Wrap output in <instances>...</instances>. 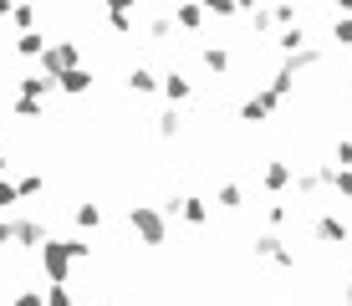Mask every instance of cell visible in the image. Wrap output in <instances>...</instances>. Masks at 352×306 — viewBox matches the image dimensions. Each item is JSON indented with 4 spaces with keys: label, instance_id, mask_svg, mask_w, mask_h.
Listing matches in <instances>:
<instances>
[{
    "label": "cell",
    "instance_id": "obj_1",
    "mask_svg": "<svg viewBox=\"0 0 352 306\" xmlns=\"http://www.w3.org/2000/svg\"><path fill=\"white\" fill-rule=\"evenodd\" d=\"M72 240H46L41 245V265H46V276H52V286H67V271H72Z\"/></svg>",
    "mask_w": 352,
    "mask_h": 306
},
{
    "label": "cell",
    "instance_id": "obj_2",
    "mask_svg": "<svg viewBox=\"0 0 352 306\" xmlns=\"http://www.w3.org/2000/svg\"><path fill=\"white\" fill-rule=\"evenodd\" d=\"M77 61H82V52L72 41H56V46H46V52H41V67H46V77H52V82L62 77L67 67H77Z\"/></svg>",
    "mask_w": 352,
    "mask_h": 306
},
{
    "label": "cell",
    "instance_id": "obj_3",
    "mask_svg": "<svg viewBox=\"0 0 352 306\" xmlns=\"http://www.w3.org/2000/svg\"><path fill=\"white\" fill-rule=\"evenodd\" d=\"M128 219H133V230H138L148 245H164V219H159V210H148V204H133Z\"/></svg>",
    "mask_w": 352,
    "mask_h": 306
},
{
    "label": "cell",
    "instance_id": "obj_4",
    "mask_svg": "<svg viewBox=\"0 0 352 306\" xmlns=\"http://www.w3.org/2000/svg\"><path fill=\"white\" fill-rule=\"evenodd\" d=\"M276 102H281V97L265 87V92H256L245 107H240V118H245V122H261V118H271V113H276Z\"/></svg>",
    "mask_w": 352,
    "mask_h": 306
},
{
    "label": "cell",
    "instance_id": "obj_5",
    "mask_svg": "<svg viewBox=\"0 0 352 306\" xmlns=\"http://www.w3.org/2000/svg\"><path fill=\"white\" fill-rule=\"evenodd\" d=\"M10 225H16V245H36V250L46 245V225L41 219H10Z\"/></svg>",
    "mask_w": 352,
    "mask_h": 306
},
{
    "label": "cell",
    "instance_id": "obj_6",
    "mask_svg": "<svg viewBox=\"0 0 352 306\" xmlns=\"http://www.w3.org/2000/svg\"><path fill=\"white\" fill-rule=\"evenodd\" d=\"M56 87H62V92H72V97H82V92L92 87V77H87V72H82V67H67L62 77H56Z\"/></svg>",
    "mask_w": 352,
    "mask_h": 306
},
{
    "label": "cell",
    "instance_id": "obj_7",
    "mask_svg": "<svg viewBox=\"0 0 352 306\" xmlns=\"http://www.w3.org/2000/svg\"><path fill=\"white\" fill-rule=\"evenodd\" d=\"M256 250H261V255H271L276 265H291V261H296V255H291V250H286V245L276 240V235H261V240H256Z\"/></svg>",
    "mask_w": 352,
    "mask_h": 306
},
{
    "label": "cell",
    "instance_id": "obj_8",
    "mask_svg": "<svg viewBox=\"0 0 352 306\" xmlns=\"http://www.w3.org/2000/svg\"><path fill=\"white\" fill-rule=\"evenodd\" d=\"M52 87H56V82H52V77H36V72H31V77H21V82H16V92H21V97H46Z\"/></svg>",
    "mask_w": 352,
    "mask_h": 306
},
{
    "label": "cell",
    "instance_id": "obj_9",
    "mask_svg": "<svg viewBox=\"0 0 352 306\" xmlns=\"http://www.w3.org/2000/svg\"><path fill=\"white\" fill-rule=\"evenodd\" d=\"M317 235L327 240V245H337V240H347V225L337 215H322V225H317Z\"/></svg>",
    "mask_w": 352,
    "mask_h": 306
},
{
    "label": "cell",
    "instance_id": "obj_10",
    "mask_svg": "<svg viewBox=\"0 0 352 306\" xmlns=\"http://www.w3.org/2000/svg\"><path fill=\"white\" fill-rule=\"evenodd\" d=\"M16 52H21V56H41V52H46V41H41V36H36V31H21Z\"/></svg>",
    "mask_w": 352,
    "mask_h": 306
},
{
    "label": "cell",
    "instance_id": "obj_11",
    "mask_svg": "<svg viewBox=\"0 0 352 306\" xmlns=\"http://www.w3.org/2000/svg\"><path fill=\"white\" fill-rule=\"evenodd\" d=\"M286 184H291V168H286V164H271V168H265V189H286Z\"/></svg>",
    "mask_w": 352,
    "mask_h": 306
},
{
    "label": "cell",
    "instance_id": "obj_12",
    "mask_svg": "<svg viewBox=\"0 0 352 306\" xmlns=\"http://www.w3.org/2000/svg\"><path fill=\"white\" fill-rule=\"evenodd\" d=\"M179 215H184L189 225H204V215H210V210H204V199H184V204H179Z\"/></svg>",
    "mask_w": 352,
    "mask_h": 306
},
{
    "label": "cell",
    "instance_id": "obj_13",
    "mask_svg": "<svg viewBox=\"0 0 352 306\" xmlns=\"http://www.w3.org/2000/svg\"><path fill=\"white\" fill-rule=\"evenodd\" d=\"M128 87H133V92H153L159 82H153V72H143V67H138V72L128 77Z\"/></svg>",
    "mask_w": 352,
    "mask_h": 306
},
{
    "label": "cell",
    "instance_id": "obj_14",
    "mask_svg": "<svg viewBox=\"0 0 352 306\" xmlns=\"http://www.w3.org/2000/svg\"><path fill=\"white\" fill-rule=\"evenodd\" d=\"M77 225H82V230L102 225V210H97V204H82V210H77Z\"/></svg>",
    "mask_w": 352,
    "mask_h": 306
},
{
    "label": "cell",
    "instance_id": "obj_15",
    "mask_svg": "<svg viewBox=\"0 0 352 306\" xmlns=\"http://www.w3.org/2000/svg\"><path fill=\"white\" fill-rule=\"evenodd\" d=\"M332 41L352 46V16H337V26H332Z\"/></svg>",
    "mask_w": 352,
    "mask_h": 306
},
{
    "label": "cell",
    "instance_id": "obj_16",
    "mask_svg": "<svg viewBox=\"0 0 352 306\" xmlns=\"http://www.w3.org/2000/svg\"><path fill=\"white\" fill-rule=\"evenodd\" d=\"M16 113H21V118H36V113H41V97H21V92H16Z\"/></svg>",
    "mask_w": 352,
    "mask_h": 306
},
{
    "label": "cell",
    "instance_id": "obj_17",
    "mask_svg": "<svg viewBox=\"0 0 352 306\" xmlns=\"http://www.w3.org/2000/svg\"><path fill=\"white\" fill-rule=\"evenodd\" d=\"M168 97H174V102H184V97H189V82L184 77H179V72H174V77H168V87H164Z\"/></svg>",
    "mask_w": 352,
    "mask_h": 306
},
{
    "label": "cell",
    "instance_id": "obj_18",
    "mask_svg": "<svg viewBox=\"0 0 352 306\" xmlns=\"http://www.w3.org/2000/svg\"><path fill=\"white\" fill-rule=\"evenodd\" d=\"M16 189H21V199H31V194H41V174H26V179H16Z\"/></svg>",
    "mask_w": 352,
    "mask_h": 306
},
{
    "label": "cell",
    "instance_id": "obj_19",
    "mask_svg": "<svg viewBox=\"0 0 352 306\" xmlns=\"http://www.w3.org/2000/svg\"><path fill=\"white\" fill-rule=\"evenodd\" d=\"M21 199V189H16V184H10V179H0V210H10V204H16Z\"/></svg>",
    "mask_w": 352,
    "mask_h": 306
},
{
    "label": "cell",
    "instance_id": "obj_20",
    "mask_svg": "<svg viewBox=\"0 0 352 306\" xmlns=\"http://www.w3.org/2000/svg\"><path fill=\"white\" fill-rule=\"evenodd\" d=\"M10 21H16V26H21V31H31V21H36V10H31V6H16V10H10Z\"/></svg>",
    "mask_w": 352,
    "mask_h": 306
},
{
    "label": "cell",
    "instance_id": "obj_21",
    "mask_svg": "<svg viewBox=\"0 0 352 306\" xmlns=\"http://www.w3.org/2000/svg\"><path fill=\"white\" fill-rule=\"evenodd\" d=\"M179 26L194 31V26H199V10H194V6H179Z\"/></svg>",
    "mask_w": 352,
    "mask_h": 306
},
{
    "label": "cell",
    "instance_id": "obj_22",
    "mask_svg": "<svg viewBox=\"0 0 352 306\" xmlns=\"http://www.w3.org/2000/svg\"><path fill=\"white\" fill-rule=\"evenodd\" d=\"M204 61H210V67H214V72H225V67H230V56L220 52V46H210V52H204Z\"/></svg>",
    "mask_w": 352,
    "mask_h": 306
},
{
    "label": "cell",
    "instance_id": "obj_23",
    "mask_svg": "<svg viewBox=\"0 0 352 306\" xmlns=\"http://www.w3.org/2000/svg\"><path fill=\"white\" fill-rule=\"evenodd\" d=\"M204 10H214V16H230V10H235V0H204Z\"/></svg>",
    "mask_w": 352,
    "mask_h": 306
},
{
    "label": "cell",
    "instance_id": "obj_24",
    "mask_svg": "<svg viewBox=\"0 0 352 306\" xmlns=\"http://www.w3.org/2000/svg\"><path fill=\"white\" fill-rule=\"evenodd\" d=\"M46 306H72V296H67V286H52V296H46Z\"/></svg>",
    "mask_w": 352,
    "mask_h": 306
},
{
    "label": "cell",
    "instance_id": "obj_25",
    "mask_svg": "<svg viewBox=\"0 0 352 306\" xmlns=\"http://www.w3.org/2000/svg\"><path fill=\"white\" fill-rule=\"evenodd\" d=\"M220 199H225V210H235V204H240V189H235V184H225V189H220Z\"/></svg>",
    "mask_w": 352,
    "mask_h": 306
},
{
    "label": "cell",
    "instance_id": "obj_26",
    "mask_svg": "<svg viewBox=\"0 0 352 306\" xmlns=\"http://www.w3.org/2000/svg\"><path fill=\"white\" fill-rule=\"evenodd\" d=\"M16 306H46V301L36 296V291H21V296H16Z\"/></svg>",
    "mask_w": 352,
    "mask_h": 306
},
{
    "label": "cell",
    "instance_id": "obj_27",
    "mask_svg": "<svg viewBox=\"0 0 352 306\" xmlns=\"http://www.w3.org/2000/svg\"><path fill=\"white\" fill-rule=\"evenodd\" d=\"M16 240V225H10V219H0V245H10Z\"/></svg>",
    "mask_w": 352,
    "mask_h": 306
},
{
    "label": "cell",
    "instance_id": "obj_28",
    "mask_svg": "<svg viewBox=\"0 0 352 306\" xmlns=\"http://www.w3.org/2000/svg\"><path fill=\"white\" fill-rule=\"evenodd\" d=\"M337 158H342V164H352V138H342V143H337Z\"/></svg>",
    "mask_w": 352,
    "mask_h": 306
},
{
    "label": "cell",
    "instance_id": "obj_29",
    "mask_svg": "<svg viewBox=\"0 0 352 306\" xmlns=\"http://www.w3.org/2000/svg\"><path fill=\"white\" fill-rule=\"evenodd\" d=\"M107 6H113V10H133L138 0H107Z\"/></svg>",
    "mask_w": 352,
    "mask_h": 306
},
{
    "label": "cell",
    "instance_id": "obj_30",
    "mask_svg": "<svg viewBox=\"0 0 352 306\" xmlns=\"http://www.w3.org/2000/svg\"><path fill=\"white\" fill-rule=\"evenodd\" d=\"M261 6V0H235V10H256Z\"/></svg>",
    "mask_w": 352,
    "mask_h": 306
},
{
    "label": "cell",
    "instance_id": "obj_31",
    "mask_svg": "<svg viewBox=\"0 0 352 306\" xmlns=\"http://www.w3.org/2000/svg\"><path fill=\"white\" fill-rule=\"evenodd\" d=\"M10 10H16V0H0V16H10Z\"/></svg>",
    "mask_w": 352,
    "mask_h": 306
},
{
    "label": "cell",
    "instance_id": "obj_32",
    "mask_svg": "<svg viewBox=\"0 0 352 306\" xmlns=\"http://www.w3.org/2000/svg\"><path fill=\"white\" fill-rule=\"evenodd\" d=\"M337 10H347V16H352V0H337Z\"/></svg>",
    "mask_w": 352,
    "mask_h": 306
},
{
    "label": "cell",
    "instance_id": "obj_33",
    "mask_svg": "<svg viewBox=\"0 0 352 306\" xmlns=\"http://www.w3.org/2000/svg\"><path fill=\"white\" fill-rule=\"evenodd\" d=\"M0 179H6V153H0Z\"/></svg>",
    "mask_w": 352,
    "mask_h": 306
},
{
    "label": "cell",
    "instance_id": "obj_34",
    "mask_svg": "<svg viewBox=\"0 0 352 306\" xmlns=\"http://www.w3.org/2000/svg\"><path fill=\"white\" fill-rule=\"evenodd\" d=\"M347 306H352V286H347Z\"/></svg>",
    "mask_w": 352,
    "mask_h": 306
}]
</instances>
